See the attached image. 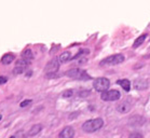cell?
Segmentation results:
<instances>
[{
    "mask_svg": "<svg viewBox=\"0 0 150 138\" xmlns=\"http://www.w3.org/2000/svg\"><path fill=\"white\" fill-rule=\"evenodd\" d=\"M104 125V121L103 119L97 118V119H92V120H88L82 124V130L85 133H94V132L98 131L103 127Z\"/></svg>",
    "mask_w": 150,
    "mask_h": 138,
    "instance_id": "cell-1",
    "label": "cell"
},
{
    "mask_svg": "<svg viewBox=\"0 0 150 138\" xmlns=\"http://www.w3.org/2000/svg\"><path fill=\"white\" fill-rule=\"evenodd\" d=\"M66 76L72 78V79H77V80H90L92 78L90 77L89 74H86V71L82 70V69H79V68H74V69H70L66 72Z\"/></svg>",
    "mask_w": 150,
    "mask_h": 138,
    "instance_id": "cell-2",
    "label": "cell"
},
{
    "mask_svg": "<svg viewBox=\"0 0 150 138\" xmlns=\"http://www.w3.org/2000/svg\"><path fill=\"white\" fill-rule=\"evenodd\" d=\"M93 86L97 92L100 93H105L108 91V88L110 86V81L107 78H97L96 80L93 82Z\"/></svg>",
    "mask_w": 150,
    "mask_h": 138,
    "instance_id": "cell-3",
    "label": "cell"
},
{
    "mask_svg": "<svg viewBox=\"0 0 150 138\" xmlns=\"http://www.w3.org/2000/svg\"><path fill=\"white\" fill-rule=\"evenodd\" d=\"M124 61V55L122 54H115V55H110L105 59L100 62V66H112V65L121 64Z\"/></svg>",
    "mask_w": 150,
    "mask_h": 138,
    "instance_id": "cell-4",
    "label": "cell"
},
{
    "mask_svg": "<svg viewBox=\"0 0 150 138\" xmlns=\"http://www.w3.org/2000/svg\"><path fill=\"white\" fill-rule=\"evenodd\" d=\"M120 97H121V94L117 90H109L105 93H102L100 95V98L105 101H116L120 99Z\"/></svg>",
    "mask_w": 150,
    "mask_h": 138,
    "instance_id": "cell-5",
    "label": "cell"
},
{
    "mask_svg": "<svg viewBox=\"0 0 150 138\" xmlns=\"http://www.w3.org/2000/svg\"><path fill=\"white\" fill-rule=\"evenodd\" d=\"M59 68V62H58V58H53L49 62L47 66H45V72L47 74H56Z\"/></svg>",
    "mask_w": 150,
    "mask_h": 138,
    "instance_id": "cell-6",
    "label": "cell"
},
{
    "mask_svg": "<svg viewBox=\"0 0 150 138\" xmlns=\"http://www.w3.org/2000/svg\"><path fill=\"white\" fill-rule=\"evenodd\" d=\"M28 62L24 61V59H20V61L16 62V65H15V67L13 69V74H23L25 70H26V68L28 66Z\"/></svg>",
    "mask_w": 150,
    "mask_h": 138,
    "instance_id": "cell-7",
    "label": "cell"
},
{
    "mask_svg": "<svg viewBox=\"0 0 150 138\" xmlns=\"http://www.w3.org/2000/svg\"><path fill=\"white\" fill-rule=\"evenodd\" d=\"M75 136V130L71 126H66L61 131L58 138H74Z\"/></svg>",
    "mask_w": 150,
    "mask_h": 138,
    "instance_id": "cell-8",
    "label": "cell"
},
{
    "mask_svg": "<svg viewBox=\"0 0 150 138\" xmlns=\"http://www.w3.org/2000/svg\"><path fill=\"white\" fill-rule=\"evenodd\" d=\"M133 88L136 90H146L148 88V82L145 79H136L133 82Z\"/></svg>",
    "mask_w": 150,
    "mask_h": 138,
    "instance_id": "cell-9",
    "label": "cell"
},
{
    "mask_svg": "<svg viewBox=\"0 0 150 138\" xmlns=\"http://www.w3.org/2000/svg\"><path fill=\"white\" fill-rule=\"evenodd\" d=\"M131 104L129 103V101H123V103H121V104H119L118 106H117V110L119 112H121V113H125V112H129L131 110Z\"/></svg>",
    "mask_w": 150,
    "mask_h": 138,
    "instance_id": "cell-10",
    "label": "cell"
},
{
    "mask_svg": "<svg viewBox=\"0 0 150 138\" xmlns=\"http://www.w3.org/2000/svg\"><path fill=\"white\" fill-rule=\"evenodd\" d=\"M41 130H42V125H41V124H35V125H33L30 130L28 131L27 136H29V137L36 136L37 134H39V133H40Z\"/></svg>",
    "mask_w": 150,
    "mask_h": 138,
    "instance_id": "cell-11",
    "label": "cell"
},
{
    "mask_svg": "<svg viewBox=\"0 0 150 138\" xmlns=\"http://www.w3.org/2000/svg\"><path fill=\"white\" fill-rule=\"evenodd\" d=\"M15 59V56H14V54L12 53H7L4 54V56L1 57V63L4 65H10L12 62Z\"/></svg>",
    "mask_w": 150,
    "mask_h": 138,
    "instance_id": "cell-12",
    "label": "cell"
},
{
    "mask_svg": "<svg viewBox=\"0 0 150 138\" xmlns=\"http://www.w3.org/2000/svg\"><path fill=\"white\" fill-rule=\"evenodd\" d=\"M22 59H24V61L30 63V61L34 59V54H33L31 50L26 49V50L23 51V53H22Z\"/></svg>",
    "mask_w": 150,
    "mask_h": 138,
    "instance_id": "cell-13",
    "label": "cell"
},
{
    "mask_svg": "<svg viewBox=\"0 0 150 138\" xmlns=\"http://www.w3.org/2000/svg\"><path fill=\"white\" fill-rule=\"evenodd\" d=\"M71 59V53L68 52V51H66V52H63V53L58 56V62H59V64H63V63H66V62H68Z\"/></svg>",
    "mask_w": 150,
    "mask_h": 138,
    "instance_id": "cell-14",
    "label": "cell"
},
{
    "mask_svg": "<svg viewBox=\"0 0 150 138\" xmlns=\"http://www.w3.org/2000/svg\"><path fill=\"white\" fill-rule=\"evenodd\" d=\"M118 84L120 85V86H122V88L124 90V91L129 92L131 90V82L127 79H123V80H119L118 82H117Z\"/></svg>",
    "mask_w": 150,
    "mask_h": 138,
    "instance_id": "cell-15",
    "label": "cell"
},
{
    "mask_svg": "<svg viewBox=\"0 0 150 138\" xmlns=\"http://www.w3.org/2000/svg\"><path fill=\"white\" fill-rule=\"evenodd\" d=\"M146 37H147V35H142V36H139V37L135 40V42H134L133 47H138L139 45H142V44L144 43L145 39H146Z\"/></svg>",
    "mask_w": 150,
    "mask_h": 138,
    "instance_id": "cell-16",
    "label": "cell"
},
{
    "mask_svg": "<svg viewBox=\"0 0 150 138\" xmlns=\"http://www.w3.org/2000/svg\"><path fill=\"white\" fill-rule=\"evenodd\" d=\"M72 94H74L72 90H66V91L63 92L62 96H63V97H65V98H68V97H71Z\"/></svg>",
    "mask_w": 150,
    "mask_h": 138,
    "instance_id": "cell-17",
    "label": "cell"
},
{
    "mask_svg": "<svg viewBox=\"0 0 150 138\" xmlns=\"http://www.w3.org/2000/svg\"><path fill=\"white\" fill-rule=\"evenodd\" d=\"M88 53H89V50H82V51H80V52H79L76 56H74V57H72V59H77V58H79L80 56H82L83 54H88Z\"/></svg>",
    "mask_w": 150,
    "mask_h": 138,
    "instance_id": "cell-18",
    "label": "cell"
},
{
    "mask_svg": "<svg viewBox=\"0 0 150 138\" xmlns=\"http://www.w3.org/2000/svg\"><path fill=\"white\" fill-rule=\"evenodd\" d=\"M31 103H33V100H31V99H26V100L22 101L20 106H21L22 108H24V107H26V106H28V105H30Z\"/></svg>",
    "mask_w": 150,
    "mask_h": 138,
    "instance_id": "cell-19",
    "label": "cell"
},
{
    "mask_svg": "<svg viewBox=\"0 0 150 138\" xmlns=\"http://www.w3.org/2000/svg\"><path fill=\"white\" fill-rule=\"evenodd\" d=\"M129 138H144L143 135L139 134V133H133V134H131L129 136Z\"/></svg>",
    "mask_w": 150,
    "mask_h": 138,
    "instance_id": "cell-20",
    "label": "cell"
},
{
    "mask_svg": "<svg viewBox=\"0 0 150 138\" xmlns=\"http://www.w3.org/2000/svg\"><path fill=\"white\" fill-rule=\"evenodd\" d=\"M8 81L7 77H0V84H4Z\"/></svg>",
    "mask_w": 150,
    "mask_h": 138,
    "instance_id": "cell-21",
    "label": "cell"
},
{
    "mask_svg": "<svg viewBox=\"0 0 150 138\" xmlns=\"http://www.w3.org/2000/svg\"><path fill=\"white\" fill-rule=\"evenodd\" d=\"M1 119H2V115H0V120H1Z\"/></svg>",
    "mask_w": 150,
    "mask_h": 138,
    "instance_id": "cell-22",
    "label": "cell"
},
{
    "mask_svg": "<svg viewBox=\"0 0 150 138\" xmlns=\"http://www.w3.org/2000/svg\"><path fill=\"white\" fill-rule=\"evenodd\" d=\"M10 138H15V137H14V136H12V137H10Z\"/></svg>",
    "mask_w": 150,
    "mask_h": 138,
    "instance_id": "cell-23",
    "label": "cell"
}]
</instances>
